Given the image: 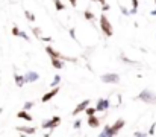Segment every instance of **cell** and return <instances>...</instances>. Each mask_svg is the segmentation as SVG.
<instances>
[{
    "label": "cell",
    "instance_id": "obj_1",
    "mask_svg": "<svg viewBox=\"0 0 156 137\" xmlns=\"http://www.w3.org/2000/svg\"><path fill=\"white\" fill-rule=\"evenodd\" d=\"M124 125H126L124 119H117L112 125H106V126L102 129L100 135H102V137H112V135H117V134L121 131V128H123Z\"/></svg>",
    "mask_w": 156,
    "mask_h": 137
},
{
    "label": "cell",
    "instance_id": "obj_2",
    "mask_svg": "<svg viewBox=\"0 0 156 137\" xmlns=\"http://www.w3.org/2000/svg\"><path fill=\"white\" fill-rule=\"evenodd\" d=\"M99 25H100V29H102V32L105 34V37H112L114 29H112V25H111V22L108 20V17H106L105 12L100 15V19H99Z\"/></svg>",
    "mask_w": 156,
    "mask_h": 137
},
{
    "label": "cell",
    "instance_id": "obj_3",
    "mask_svg": "<svg viewBox=\"0 0 156 137\" xmlns=\"http://www.w3.org/2000/svg\"><path fill=\"white\" fill-rule=\"evenodd\" d=\"M136 99H139V101H142L144 104H148V105H154L156 104V93L154 91H151V90H142L138 96H136Z\"/></svg>",
    "mask_w": 156,
    "mask_h": 137
},
{
    "label": "cell",
    "instance_id": "obj_4",
    "mask_svg": "<svg viewBox=\"0 0 156 137\" xmlns=\"http://www.w3.org/2000/svg\"><path fill=\"white\" fill-rule=\"evenodd\" d=\"M46 52H47V55H49L50 58H59V60H62V61H70V63H76V61H77V60L73 58V57H67V55L59 53V52L55 50L52 46H46Z\"/></svg>",
    "mask_w": 156,
    "mask_h": 137
},
{
    "label": "cell",
    "instance_id": "obj_5",
    "mask_svg": "<svg viewBox=\"0 0 156 137\" xmlns=\"http://www.w3.org/2000/svg\"><path fill=\"white\" fill-rule=\"evenodd\" d=\"M59 125H61V117H59V116H53L52 119L44 120V122L41 123V128H44V129H55V128H58Z\"/></svg>",
    "mask_w": 156,
    "mask_h": 137
},
{
    "label": "cell",
    "instance_id": "obj_6",
    "mask_svg": "<svg viewBox=\"0 0 156 137\" xmlns=\"http://www.w3.org/2000/svg\"><path fill=\"white\" fill-rule=\"evenodd\" d=\"M100 81L105 84H118L120 82V75L117 73H105L100 76Z\"/></svg>",
    "mask_w": 156,
    "mask_h": 137
},
{
    "label": "cell",
    "instance_id": "obj_7",
    "mask_svg": "<svg viewBox=\"0 0 156 137\" xmlns=\"http://www.w3.org/2000/svg\"><path fill=\"white\" fill-rule=\"evenodd\" d=\"M59 91H61V87H59V85L53 87L50 91H47V93H46V94L41 98V102H43V104H47V102H49V101H52V99H53V98H55V96H56Z\"/></svg>",
    "mask_w": 156,
    "mask_h": 137
},
{
    "label": "cell",
    "instance_id": "obj_8",
    "mask_svg": "<svg viewBox=\"0 0 156 137\" xmlns=\"http://www.w3.org/2000/svg\"><path fill=\"white\" fill-rule=\"evenodd\" d=\"M89 104H91V101H89V99H85V101H82L80 104H77V107H76V108L73 110V113H71V114H73V116H77V114L83 113V111L86 110V107H88Z\"/></svg>",
    "mask_w": 156,
    "mask_h": 137
},
{
    "label": "cell",
    "instance_id": "obj_9",
    "mask_svg": "<svg viewBox=\"0 0 156 137\" xmlns=\"http://www.w3.org/2000/svg\"><path fill=\"white\" fill-rule=\"evenodd\" d=\"M15 129L21 134H26V135H34L37 134V128L35 126H15Z\"/></svg>",
    "mask_w": 156,
    "mask_h": 137
},
{
    "label": "cell",
    "instance_id": "obj_10",
    "mask_svg": "<svg viewBox=\"0 0 156 137\" xmlns=\"http://www.w3.org/2000/svg\"><path fill=\"white\" fill-rule=\"evenodd\" d=\"M109 107H111V101H109V99H99V101H97V105H96L97 111H106Z\"/></svg>",
    "mask_w": 156,
    "mask_h": 137
},
{
    "label": "cell",
    "instance_id": "obj_11",
    "mask_svg": "<svg viewBox=\"0 0 156 137\" xmlns=\"http://www.w3.org/2000/svg\"><path fill=\"white\" fill-rule=\"evenodd\" d=\"M24 79H26V82H35V81L40 79V75H38V72L28 70V72L24 73Z\"/></svg>",
    "mask_w": 156,
    "mask_h": 137
},
{
    "label": "cell",
    "instance_id": "obj_12",
    "mask_svg": "<svg viewBox=\"0 0 156 137\" xmlns=\"http://www.w3.org/2000/svg\"><path fill=\"white\" fill-rule=\"evenodd\" d=\"M86 123H88V126L89 128H99V125H100V119L97 117V116H88V119H86Z\"/></svg>",
    "mask_w": 156,
    "mask_h": 137
},
{
    "label": "cell",
    "instance_id": "obj_13",
    "mask_svg": "<svg viewBox=\"0 0 156 137\" xmlns=\"http://www.w3.org/2000/svg\"><path fill=\"white\" fill-rule=\"evenodd\" d=\"M14 81L17 84V87H23L26 84V79H24V75H20V73H14Z\"/></svg>",
    "mask_w": 156,
    "mask_h": 137
},
{
    "label": "cell",
    "instance_id": "obj_14",
    "mask_svg": "<svg viewBox=\"0 0 156 137\" xmlns=\"http://www.w3.org/2000/svg\"><path fill=\"white\" fill-rule=\"evenodd\" d=\"M17 117H18V119H23V120H28V122L34 120V117L28 113V110H21V111H18V113H17Z\"/></svg>",
    "mask_w": 156,
    "mask_h": 137
},
{
    "label": "cell",
    "instance_id": "obj_15",
    "mask_svg": "<svg viewBox=\"0 0 156 137\" xmlns=\"http://www.w3.org/2000/svg\"><path fill=\"white\" fill-rule=\"evenodd\" d=\"M50 61H52V66L55 67V69H62L64 67V63H62V60H59V58H50Z\"/></svg>",
    "mask_w": 156,
    "mask_h": 137
},
{
    "label": "cell",
    "instance_id": "obj_16",
    "mask_svg": "<svg viewBox=\"0 0 156 137\" xmlns=\"http://www.w3.org/2000/svg\"><path fill=\"white\" fill-rule=\"evenodd\" d=\"M83 17H85L88 22H93V20L96 19L94 12H93V11H89V9H85V12H83Z\"/></svg>",
    "mask_w": 156,
    "mask_h": 137
},
{
    "label": "cell",
    "instance_id": "obj_17",
    "mask_svg": "<svg viewBox=\"0 0 156 137\" xmlns=\"http://www.w3.org/2000/svg\"><path fill=\"white\" fill-rule=\"evenodd\" d=\"M61 81H62V78H61L59 75H55V76H53V79H52V82H50V87L53 88V87L59 85V84H61Z\"/></svg>",
    "mask_w": 156,
    "mask_h": 137
},
{
    "label": "cell",
    "instance_id": "obj_18",
    "mask_svg": "<svg viewBox=\"0 0 156 137\" xmlns=\"http://www.w3.org/2000/svg\"><path fill=\"white\" fill-rule=\"evenodd\" d=\"M120 60H121L123 63H126V64H130V66H135V64H138L136 61H133V60H129L126 55H120Z\"/></svg>",
    "mask_w": 156,
    "mask_h": 137
},
{
    "label": "cell",
    "instance_id": "obj_19",
    "mask_svg": "<svg viewBox=\"0 0 156 137\" xmlns=\"http://www.w3.org/2000/svg\"><path fill=\"white\" fill-rule=\"evenodd\" d=\"M53 5H55L56 11H64L65 9V6H64V3L61 2V0H53Z\"/></svg>",
    "mask_w": 156,
    "mask_h": 137
},
{
    "label": "cell",
    "instance_id": "obj_20",
    "mask_svg": "<svg viewBox=\"0 0 156 137\" xmlns=\"http://www.w3.org/2000/svg\"><path fill=\"white\" fill-rule=\"evenodd\" d=\"M138 5H139L138 0H132V9H130V15H133V14H136V12H138Z\"/></svg>",
    "mask_w": 156,
    "mask_h": 137
},
{
    "label": "cell",
    "instance_id": "obj_21",
    "mask_svg": "<svg viewBox=\"0 0 156 137\" xmlns=\"http://www.w3.org/2000/svg\"><path fill=\"white\" fill-rule=\"evenodd\" d=\"M96 111H97V108L96 107H86V110H85V113H86V116H93V114H96Z\"/></svg>",
    "mask_w": 156,
    "mask_h": 137
},
{
    "label": "cell",
    "instance_id": "obj_22",
    "mask_svg": "<svg viewBox=\"0 0 156 137\" xmlns=\"http://www.w3.org/2000/svg\"><path fill=\"white\" fill-rule=\"evenodd\" d=\"M24 15H26V19H28L29 22H35V14H34V12H31V11H24Z\"/></svg>",
    "mask_w": 156,
    "mask_h": 137
},
{
    "label": "cell",
    "instance_id": "obj_23",
    "mask_svg": "<svg viewBox=\"0 0 156 137\" xmlns=\"http://www.w3.org/2000/svg\"><path fill=\"white\" fill-rule=\"evenodd\" d=\"M32 34H34L35 37H38V38L43 37V31H41V28H34V29H32Z\"/></svg>",
    "mask_w": 156,
    "mask_h": 137
},
{
    "label": "cell",
    "instance_id": "obj_24",
    "mask_svg": "<svg viewBox=\"0 0 156 137\" xmlns=\"http://www.w3.org/2000/svg\"><path fill=\"white\" fill-rule=\"evenodd\" d=\"M154 128H156V122H153V123H151V126H150V129L147 131V132H148V135H154V132H156V129H154Z\"/></svg>",
    "mask_w": 156,
    "mask_h": 137
},
{
    "label": "cell",
    "instance_id": "obj_25",
    "mask_svg": "<svg viewBox=\"0 0 156 137\" xmlns=\"http://www.w3.org/2000/svg\"><path fill=\"white\" fill-rule=\"evenodd\" d=\"M133 135H135V137H145V135H148V132H144V131H133Z\"/></svg>",
    "mask_w": 156,
    "mask_h": 137
},
{
    "label": "cell",
    "instance_id": "obj_26",
    "mask_svg": "<svg viewBox=\"0 0 156 137\" xmlns=\"http://www.w3.org/2000/svg\"><path fill=\"white\" fill-rule=\"evenodd\" d=\"M80 126H82V120H80V119L74 120V123H73V128H74V129H80Z\"/></svg>",
    "mask_w": 156,
    "mask_h": 137
},
{
    "label": "cell",
    "instance_id": "obj_27",
    "mask_svg": "<svg viewBox=\"0 0 156 137\" xmlns=\"http://www.w3.org/2000/svg\"><path fill=\"white\" fill-rule=\"evenodd\" d=\"M68 32H70V37H71V38H73V40L77 43V37H76V31H74V28H71Z\"/></svg>",
    "mask_w": 156,
    "mask_h": 137
},
{
    "label": "cell",
    "instance_id": "obj_28",
    "mask_svg": "<svg viewBox=\"0 0 156 137\" xmlns=\"http://www.w3.org/2000/svg\"><path fill=\"white\" fill-rule=\"evenodd\" d=\"M11 32H12V35H14V37H18V35H20V29H18L17 26H14Z\"/></svg>",
    "mask_w": 156,
    "mask_h": 137
},
{
    "label": "cell",
    "instance_id": "obj_29",
    "mask_svg": "<svg viewBox=\"0 0 156 137\" xmlns=\"http://www.w3.org/2000/svg\"><path fill=\"white\" fill-rule=\"evenodd\" d=\"M18 37H21V38H23V40H26V41H29V40H31V38H29V35H28L26 32H23V31H20V35H18Z\"/></svg>",
    "mask_w": 156,
    "mask_h": 137
},
{
    "label": "cell",
    "instance_id": "obj_30",
    "mask_svg": "<svg viewBox=\"0 0 156 137\" xmlns=\"http://www.w3.org/2000/svg\"><path fill=\"white\" fill-rule=\"evenodd\" d=\"M120 11H121L124 15H130V11H129L127 8H124V6H120Z\"/></svg>",
    "mask_w": 156,
    "mask_h": 137
},
{
    "label": "cell",
    "instance_id": "obj_31",
    "mask_svg": "<svg viewBox=\"0 0 156 137\" xmlns=\"http://www.w3.org/2000/svg\"><path fill=\"white\" fill-rule=\"evenodd\" d=\"M32 107H34V102H26L24 107H23V110H31Z\"/></svg>",
    "mask_w": 156,
    "mask_h": 137
},
{
    "label": "cell",
    "instance_id": "obj_32",
    "mask_svg": "<svg viewBox=\"0 0 156 137\" xmlns=\"http://www.w3.org/2000/svg\"><path fill=\"white\" fill-rule=\"evenodd\" d=\"M109 9H111V6H109L108 3H103V6H102V11H103V12H108Z\"/></svg>",
    "mask_w": 156,
    "mask_h": 137
},
{
    "label": "cell",
    "instance_id": "obj_33",
    "mask_svg": "<svg viewBox=\"0 0 156 137\" xmlns=\"http://www.w3.org/2000/svg\"><path fill=\"white\" fill-rule=\"evenodd\" d=\"M41 40H43V41H47V43H49V41L52 43V37H41Z\"/></svg>",
    "mask_w": 156,
    "mask_h": 137
},
{
    "label": "cell",
    "instance_id": "obj_34",
    "mask_svg": "<svg viewBox=\"0 0 156 137\" xmlns=\"http://www.w3.org/2000/svg\"><path fill=\"white\" fill-rule=\"evenodd\" d=\"M68 2H70L71 6H76V5H77V0H68Z\"/></svg>",
    "mask_w": 156,
    "mask_h": 137
},
{
    "label": "cell",
    "instance_id": "obj_35",
    "mask_svg": "<svg viewBox=\"0 0 156 137\" xmlns=\"http://www.w3.org/2000/svg\"><path fill=\"white\" fill-rule=\"evenodd\" d=\"M91 2H99V3L103 5V3H106V0H91Z\"/></svg>",
    "mask_w": 156,
    "mask_h": 137
},
{
    "label": "cell",
    "instance_id": "obj_36",
    "mask_svg": "<svg viewBox=\"0 0 156 137\" xmlns=\"http://www.w3.org/2000/svg\"><path fill=\"white\" fill-rule=\"evenodd\" d=\"M150 14H151V15H156V8H154L153 11H150Z\"/></svg>",
    "mask_w": 156,
    "mask_h": 137
},
{
    "label": "cell",
    "instance_id": "obj_37",
    "mask_svg": "<svg viewBox=\"0 0 156 137\" xmlns=\"http://www.w3.org/2000/svg\"><path fill=\"white\" fill-rule=\"evenodd\" d=\"M154 3H156V0H154Z\"/></svg>",
    "mask_w": 156,
    "mask_h": 137
}]
</instances>
